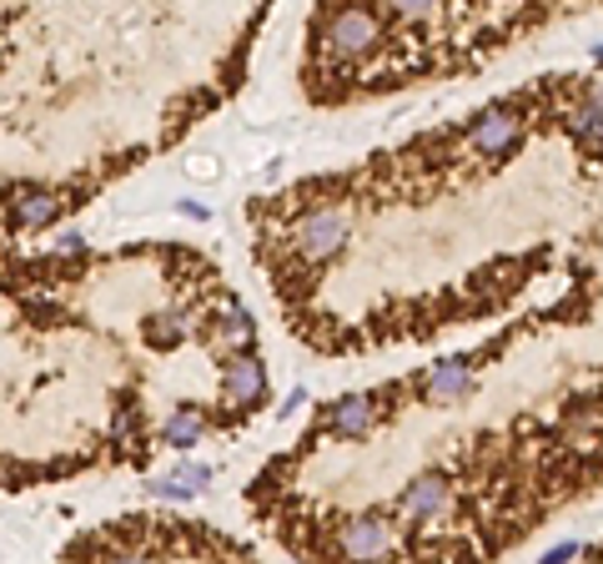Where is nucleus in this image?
I'll return each instance as SVG.
<instances>
[{"mask_svg": "<svg viewBox=\"0 0 603 564\" xmlns=\"http://www.w3.org/2000/svg\"><path fill=\"white\" fill-rule=\"evenodd\" d=\"M573 126H579L583 142H599L603 146V111L599 107H583L579 117H573Z\"/></svg>", "mask_w": 603, "mask_h": 564, "instance_id": "nucleus-9", "label": "nucleus"}, {"mask_svg": "<svg viewBox=\"0 0 603 564\" xmlns=\"http://www.w3.org/2000/svg\"><path fill=\"white\" fill-rule=\"evenodd\" d=\"M343 242H347V217L337 212V207H317V212H308L302 228H297V253L308 257V263L332 257Z\"/></svg>", "mask_w": 603, "mask_h": 564, "instance_id": "nucleus-1", "label": "nucleus"}, {"mask_svg": "<svg viewBox=\"0 0 603 564\" xmlns=\"http://www.w3.org/2000/svg\"><path fill=\"white\" fill-rule=\"evenodd\" d=\"M222 398L232 409H257L267 398V368H261L257 353H242V358H226L222 368Z\"/></svg>", "mask_w": 603, "mask_h": 564, "instance_id": "nucleus-2", "label": "nucleus"}, {"mask_svg": "<svg viewBox=\"0 0 603 564\" xmlns=\"http://www.w3.org/2000/svg\"><path fill=\"white\" fill-rule=\"evenodd\" d=\"M518 117H513L509 107H493V111H483V117L473 121V146L478 152H493V156H503V152H513L518 146Z\"/></svg>", "mask_w": 603, "mask_h": 564, "instance_id": "nucleus-5", "label": "nucleus"}, {"mask_svg": "<svg viewBox=\"0 0 603 564\" xmlns=\"http://www.w3.org/2000/svg\"><path fill=\"white\" fill-rule=\"evenodd\" d=\"M468 388H473V373L462 368V363H443V368L433 373V384H427V398L448 403V398H462Z\"/></svg>", "mask_w": 603, "mask_h": 564, "instance_id": "nucleus-8", "label": "nucleus"}, {"mask_svg": "<svg viewBox=\"0 0 603 564\" xmlns=\"http://www.w3.org/2000/svg\"><path fill=\"white\" fill-rule=\"evenodd\" d=\"M378 398L372 394H353V398H337L332 403V429L343 433V439H357V433L372 429V419H378V409H372Z\"/></svg>", "mask_w": 603, "mask_h": 564, "instance_id": "nucleus-6", "label": "nucleus"}, {"mask_svg": "<svg viewBox=\"0 0 603 564\" xmlns=\"http://www.w3.org/2000/svg\"><path fill=\"white\" fill-rule=\"evenodd\" d=\"M388 544H392V534H388V524H382L378 515H362V519H353V524L343 529V554L347 560H357V564L382 560Z\"/></svg>", "mask_w": 603, "mask_h": 564, "instance_id": "nucleus-4", "label": "nucleus"}, {"mask_svg": "<svg viewBox=\"0 0 603 564\" xmlns=\"http://www.w3.org/2000/svg\"><path fill=\"white\" fill-rule=\"evenodd\" d=\"M443 505H448V479H443V474H423L413 489L402 494V509H407V515H417V519L438 515Z\"/></svg>", "mask_w": 603, "mask_h": 564, "instance_id": "nucleus-7", "label": "nucleus"}, {"mask_svg": "<svg viewBox=\"0 0 603 564\" xmlns=\"http://www.w3.org/2000/svg\"><path fill=\"white\" fill-rule=\"evenodd\" d=\"M322 31H327V46L347 51V56H362V51L378 46V15L372 11H332L322 15Z\"/></svg>", "mask_w": 603, "mask_h": 564, "instance_id": "nucleus-3", "label": "nucleus"}, {"mask_svg": "<svg viewBox=\"0 0 603 564\" xmlns=\"http://www.w3.org/2000/svg\"><path fill=\"white\" fill-rule=\"evenodd\" d=\"M573 554H579V544H558V550L544 554V564H563V560H573Z\"/></svg>", "mask_w": 603, "mask_h": 564, "instance_id": "nucleus-10", "label": "nucleus"}]
</instances>
